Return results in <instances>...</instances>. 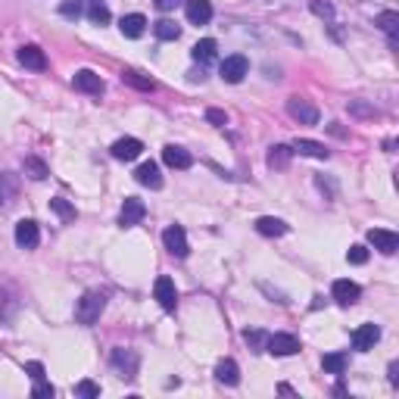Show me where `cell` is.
<instances>
[{
    "label": "cell",
    "mask_w": 399,
    "mask_h": 399,
    "mask_svg": "<svg viewBox=\"0 0 399 399\" xmlns=\"http://www.w3.org/2000/svg\"><path fill=\"white\" fill-rule=\"evenodd\" d=\"M178 3H181V0H156V7L163 10V13H169V10H175Z\"/></svg>",
    "instance_id": "42"
},
{
    "label": "cell",
    "mask_w": 399,
    "mask_h": 399,
    "mask_svg": "<svg viewBox=\"0 0 399 399\" xmlns=\"http://www.w3.org/2000/svg\"><path fill=\"white\" fill-rule=\"evenodd\" d=\"M309 7H312V13H315V16H325V19H334L331 3H321V0H312Z\"/></svg>",
    "instance_id": "39"
},
{
    "label": "cell",
    "mask_w": 399,
    "mask_h": 399,
    "mask_svg": "<svg viewBox=\"0 0 399 399\" xmlns=\"http://www.w3.org/2000/svg\"><path fill=\"white\" fill-rule=\"evenodd\" d=\"M378 340H380V328L378 325H358L356 331H352V346H356L358 352L374 350Z\"/></svg>",
    "instance_id": "14"
},
{
    "label": "cell",
    "mask_w": 399,
    "mask_h": 399,
    "mask_svg": "<svg viewBox=\"0 0 399 399\" xmlns=\"http://www.w3.org/2000/svg\"><path fill=\"white\" fill-rule=\"evenodd\" d=\"M346 259H350L352 265H365V262H368V250H365V247H350Z\"/></svg>",
    "instance_id": "38"
},
{
    "label": "cell",
    "mask_w": 399,
    "mask_h": 399,
    "mask_svg": "<svg viewBox=\"0 0 399 399\" xmlns=\"http://www.w3.org/2000/svg\"><path fill=\"white\" fill-rule=\"evenodd\" d=\"M287 115L299 125H318V106L306 97H290L287 100Z\"/></svg>",
    "instance_id": "3"
},
{
    "label": "cell",
    "mask_w": 399,
    "mask_h": 399,
    "mask_svg": "<svg viewBox=\"0 0 399 399\" xmlns=\"http://www.w3.org/2000/svg\"><path fill=\"white\" fill-rule=\"evenodd\" d=\"M216 50H218V44L212 41V38H203V41H196V44H194L190 56H194L196 62H212V60H216Z\"/></svg>",
    "instance_id": "26"
},
{
    "label": "cell",
    "mask_w": 399,
    "mask_h": 399,
    "mask_svg": "<svg viewBox=\"0 0 399 399\" xmlns=\"http://www.w3.org/2000/svg\"><path fill=\"white\" fill-rule=\"evenodd\" d=\"M88 3H94V0H88Z\"/></svg>",
    "instance_id": "44"
},
{
    "label": "cell",
    "mask_w": 399,
    "mask_h": 399,
    "mask_svg": "<svg viewBox=\"0 0 399 399\" xmlns=\"http://www.w3.org/2000/svg\"><path fill=\"white\" fill-rule=\"evenodd\" d=\"M25 374H28L32 380H41V378H44V365H41V362H28V365H25Z\"/></svg>",
    "instance_id": "41"
},
{
    "label": "cell",
    "mask_w": 399,
    "mask_h": 399,
    "mask_svg": "<svg viewBox=\"0 0 399 399\" xmlns=\"http://www.w3.org/2000/svg\"><path fill=\"white\" fill-rule=\"evenodd\" d=\"M346 109H350L352 115H365V119H378V109H374V106H365V103H362V100H350V106H346Z\"/></svg>",
    "instance_id": "35"
},
{
    "label": "cell",
    "mask_w": 399,
    "mask_h": 399,
    "mask_svg": "<svg viewBox=\"0 0 399 399\" xmlns=\"http://www.w3.org/2000/svg\"><path fill=\"white\" fill-rule=\"evenodd\" d=\"M113 365L122 372V378H135L137 374V356L131 350H113Z\"/></svg>",
    "instance_id": "21"
},
{
    "label": "cell",
    "mask_w": 399,
    "mask_h": 399,
    "mask_svg": "<svg viewBox=\"0 0 399 399\" xmlns=\"http://www.w3.org/2000/svg\"><path fill=\"white\" fill-rule=\"evenodd\" d=\"M144 150V144L137 141V137H119V141L109 147V153H113V159H119V163H131V159H137Z\"/></svg>",
    "instance_id": "11"
},
{
    "label": "cell",
    "mask_w": 399,
    "mask_h": 399,
    "mask_svg": "<svg viewBox=\"0 0 399 399\" xmlns=\"http://www.w3.org/2000/svg\"><path fill=\"white\" fill-rule=\"evenodd\" d=\"M247 72H250V62H247L244 54H231L222 60V69H218V75H222L228 84H240L247 78Z\"/></svg>",
    "instance_id": "2"
},
{
    "label": "cell",
    "mask_w": 399,
    "mask_h": 399,
    "mask_svg": "<svg viewBox=\"0 0 399 399\" xmlns=\"http://www.w3.org/2000/svg\"><path fill=\"white\" fill-rule=\"evenodd\" d=\"M206 122H212V125H218V128H222V125L228 122V115H225L222 109H206Z\"/></svg>",
    "instance_id": "40"
},
{
    "label": "cell",
    "mask_w": 399,
    "mask_h": 399,
    "mask_svg": "<svg viewBox=\"0 0 399 399\" xmlns=\"http://www.w3.org/2000/svg\"><path fill=\"white\" fill-rule=\"evenodd\" d=\"M19 62L25 69H32V72H44V69H47V56H44L41 47H34V44L19 47Z\"/></svg>",
    "instance_id": "16"
},
{
    "label": "cell",
    "mask_w": 399,
    "mask_h": 399,
    "mask_svg": "<svg viewBox=\"0 0 399 399\" xmlns=\"http://www.w3.org/2000/svg\"><path fill=\"white\" fill-rule=\"evenodd\" d=\"M16 244H19L22 250H34V247L41 244V228H38L34 218H22V222L16 225Z\"/></svg>",
    "instance_id": "8"
},
{
    "label": "cell",
    "mask_w": 399,
    "mask_h": 399,
    "mask_svg": "<svg viewBox=\"0 0 399 399\" xmlns=\"http://www.w3.org/2000/svg\"><path fill=\"white\" fill-rule=\"evenodd\" d=\"M290 156H293V150L287 147V144H275V147H269V156H265V163H269V169L284 172L287 166H290Z\"/></svg>",
    "instance_id": "20"
},
{
    "label": "cell",
    "mask_w": 399,
    "mask_h": 399,
    "mask_svg": "<svg viewBox=\"0 0 399 399\" xmlns=\"http://www.w3.org/2000/svg\"><path fill=\"white\" fill-rule=\"evenodd\" d=\"M265 352H271V356H277V358L297 356V352H299V340L293 337V334H271V337L265 340Z\"/></svg>",
    "instance_id": "5"
},
{
    "label": "cell",
    "mask_w": 399,
    "mask_h": 399,
    "mask_svg": "<svg viewBox=\"0 0 399 399\" xmlns=\"http://www.w3.org/2000/svg\"><path fill=\"white\" fill-rule=\"evenodd\" d=\"M88 19L94 22V25H106V22L113 19V16H109V10L103 7L100 0H94V3H91V7H88Z\"/></svg>",
    "instance_id": "32"
},
{
    "label": "cell",
    "mask_w": 399,
    "mask_h": 399,
    "mask_svg": "<svg viewBox=\"0 0 399 399\" xmlns=\"http://www.w3.org/2000/svg\"><path fill=\"white\" fill-rule=\"evenodd\" d=\"M153 32H156V38H159V41H178L181 25H178V22H172V19H159L153 25Z\"/></svg>",
    "instance_id": "28"
},
{
    "label": "cell",
    "mask_w": 399,
    "mask_h": 399,
    "mask_svg": "<svg viewBox=\"0 0 399 399\" xmlns=\"http://www.w3.org/2000/svg\"><path fill=\"white\" fill-rule=\"evenodd\" d=\"M72 88L82 91V94H91V97H100L103 94V78L91 69H82V72H75L72 78Z\"/></svg>",
    "instance_id": "9"
},
{
    "label": "cell",
    "mask_w": 399,
    "mask_h": 399,
    "mask_svg": "<svg viewBox=\"0 0 399 399\" xmlns=\"http://www.w3.org/2000/svg\"><path fill=\"white\" fill-rule=\"evenodd\" d=\"M119 28H122L125 38H141V34L147 32V19H144L141 13H128V16H122Z\"/></svg>",
    "instance_id": "24"
},
{
    "label": "cell",
    "mask_w": 399,
    "mask_h": 399,
    "mask_svg": "<svg viewBox=\"0 0 399 399\" xmlns=\"http://www.w3.org/2000/svg\"><path fill=\"white\" fill-rule=\"evenodd\" d=\"M244 340L250 343V350L262 352L265 350V340H269V334H265V331H244Z\"/></svg>",
    "instance_id": "34"
},
{
    "label": "cell",
    "mask_w": 399,
    "mask_h": 399,
    "mask_svg": "<svg viewBox=\"0 0 399 399\" xmlns=\"http://www.w3.org/2000/svg\"><path fill=\"white\" fill-rule=\"evenodd\" d=\"M163 244H166V250H169L172 256H178V259H184V256L190 253L187 234H184L181 225H169V228L163 231Z\"/></svg>",
    "instance_id": "4"
},
{
    "label": "cell",
    "mask_w": 399,
    "mask_h": 399,
    "mask_svg": "<svg viewBox=\"0 0 399 399\" xmlns=\"http://www.w3.org/2000/svg\"><path fill=\"white\" fill-rule=\"evenodd\" d=\"M54 393H56V390H54V387H50L44 378H41V380H34V399H54Z\"/></svg>",
    "instance_id": "37"
},
{
    "label": "cell",
    "mask_w": 399,
    "mask_h": 399,
    "mask_svg": "<svg viewBox=\"0 0 399 399\" xmlns=\"http://www.w3.org/2000/svg\"><path fill=\"white\" fill-rule=\"evenodd\" d=\"M256 231L262 237H284L287 231V222H281V218H271V216H262V218H256Z\"/></svg>",
    "instance_id": "23"
},
{
    "label": "cell",
    "mask_w": 399,
    "mask_h": 399,
    "mask_svg": "<svg viewBox=\"0 0 399 399\" xmlns=\"http://www.w3.org/2000/svg\"><path fill=\"white\" fill-rule=\"evenodd\" d=\"M75 396L97 399V396H100V384H94V380H78V387H75Z\"/></svg>",
    "instance_id": "33"
},
{
    "label": "cell",
    "mask_w": 399,
    "mask_h": 399,
    "mask_svg": "<svg viewBox=\"0 0 399 399\" xmlns=\"http://www.w3.org/2000/svg\"><path fill=\"white\" fill-rule=\"evenodd\" d=\"M290 150H293V153H299V156H312V159H328V156H331L325 144L309 141V137H297V141L290 144Z\"/></svg>",
    "instance_id": "19"
},
{
    "label": "cell",
    "mask_w": 399,
    "mask_h": 399,
    "mask_svg": "<svg viewBox=\"0 0 399 399\" xmlns=\"http://www.w3.org/2000/svg\"><path fill=\"white\" fill-rule=\"evenodd\" d=\"M368 244H372L374 250H380V253H384V256H393V253L399 250V237L393 234V231L372 228V231H368Z\"/></svg>",
    "instance_id": "12"
},
{
    "label": "cell",
    "mask_w": 399,
    "mask_h": 399,
    "mask_svg": "<svg viewBox=\"0 0 399 399\" xmlns=\"http://www.w3.org/2000/svg\"><path fill=\"white\" fill-rule=\"evenodd\" d=\"M390 384L393 387L399 384V365H396V362H390Z\"/></svg>",
    "instance_id": "43"
},
{
    "label": "cell",
    "mask_w": 399,
    "mask_h": 399,
    "mask_svg": "<svg viewBox=\"0 0 399 399\" xmlns=\"http://www.w3.org/2000/svg\"><path fill=\"white\" fill-rule=\"evenodd\" d=\"M19 200V175L13 172H0V212H7Z\"/></svg>",
    "instance_id": "6"
},
{
    "label": "cell",
    "mask_w": 399,
    "mask_h": 399,
    "mask_svg": "<svg viewBox=\"0 0 399 399\" xmlns=\"http://www.w3.org/2000/svg\"><path fill=\"white\" fill-rule=\"evenodd\" d=\"M122 82L131 84V88H137V91H147V94H150V91H156L153 78H144L141 72H131V69H125V72H122Z\"/></svg>",
    "instance_id": "30"
},
{
    "label": "cell",
    "mask_w": 399,
    "mask_h": 399,
    "mask_svg": "<svg viewBox=\"0 0 399 399\" xmlns=\"http://www.w3.org/2000/svg\"><path fill=\"white\" fill-rule=\"evenodd\" d=\"M50 209H54L62 222H75V206H69L62 196H54V200H50Z\"/></svg>",
    "instance_id": "31"
},
{
    "label": "cell",
    "mask_w": 399,
    "mask_h": 399,
    "mask_svg": "<svg viewBox=\"0 0 399 399\" xmlns=\"http://www.w3.org/2000/svg\"><path fill=\"white\" fill-rule=\"evenodd\" d=\"M135 178H137V184H144V187H150V190H159V187H163V175H159V166H156L153 159L137 166Z\"/></svg>",
    "instance_id": "18"
},
{
    "label": "cell",
    "mask_w": 399,
    "mask_h": 399,
    "mask_svg": "<svg viewBox=\"0 0 399 399\" xmlns=\"http://www.w3.org/2000/svg\"><path fill=\"white\" fill-rule=\"evenodd\" d=\"M22 169H25V175L32 178V181H44V178L50 175L47 166L38 159V156H25V163H22Z\"/></svg>",
    "instance_id": "29"
},
{
    "label": "cell",
    "mask_w": 399,
    "mask_h": 399,
    "mask_svg": "<svg viewBox=\"0 0 399 399\" xmlns=\"http://www.w3.org/2000/svg\"><path fill=\"white\" fill-rule=\"evenodd\" d=\"M346 365H350V358H346V352H328L325 358H321V368H325L328 374H343Z\"/></svg>",
    "instance_id": "27"
},
{
    "label": "cell",
    "mask_w": 399,
    "mask_h": 399,
    "mask_svg": "<svg viewBox=\"0 0 399 399\" xmlns=\"http://www.w3.org/2000/svg\"><path fill=\"white\" fill-rule=\"evenodd\" d=\"M144 216H147V206H144V200H137V196H128L122 206V212H119V225L122 228H135V225L144 222Z\"/></svg>",
    "instance_id": "10"
},
{
    "label": "cell",
    "mask_w": 399,
    "mask_h": 399,
    "mask_svg": "<svg viewBox=\"0 0 399 399\" xmlns=\"http://www.w3.org/2000/svg\"><path fill=\"white\" fill-rule=\"evenodd\" d=\"M60 13L66 16V19H78V16H82L84 10H82V3H78V0H66V3L60 7Z\"/></svg>",
    "instance_id": "36"
},
{
    "label": "cell",
    "mask_w": 399,
    "mask_h": 399,
    "mask_svg": "<svg viewBox=\"0 0 399 399\" xmlns=\"http://www.w3.org/2000/svg\"><path fill=\"white\" fill-rule=\"evenodd\" d=\"M331 293H334V299H337V306H352V303H358V297H362V287L356 284V281H334V287H331Z\"/></svg>",
    "instance_id": "15"
},
{
    "label": "cell",
    "mask_w": 399,
    "mask_h": 399,
    "mask_svg": "<svg viewBox=\"0 0 399 399\" xmlns=\"http://www.w3.org/2000/svg\"><path fill=\"white\" fill-rule=\"evenodd\" d=\"M103 309H106V297L100 290H88L75 306V318H78V325H97Z\"/></svg>",
    "instance_id": "1"
},
{
    "label": "cell",
    "mask_w": 399,
    "mask_h": 399,
    "mask_svg": "<svg viewBox=\"0 0 399 399\" xmlns=\"http://www.w3.org/2000/svg\"><path fill=\"white\" fill-rule=\"evenodd\" d=\"M216 380H218V384H225V387L240 384V368H237L234 358H222V362H218V365H216Z\"/></svg>",
    "instance_id": "22"
},
{
    "label": "cell",
    "mask_w": 399,
    "mask_h": 399,
    "mask_svg": "<svg viewBox=\"0 0 399 399\" xmlns=\"http://www.w3.org/2000/svg\"><path fill=\"white\" fill-rule=\"evenodd\" d=\"M184 10H187L190 25H206L212 19V3L209 0H184Z\"/></svg>",
    "instance_id": "17"
},
{
    "label": "cell",
    "mask_w": 399,
    "mask_h": 399,
    "mask_svg": "<svg viewBox=\"0 0 399 399\" xmlns=\"http://www.w3.org/2000/svg\"><path fill=\"white\" fill-rule=\"evenodd\" d=\"M378 28L390 38V44L399 41V13H393V10H384V13L378 16Z\"/></svg>",
    "instance_id": "25"
},
{
    "label": "cell",
    "mask_w": 399,
    "mask_h": 399,
    "mask_svg": "<svg viewBox=\"0 0 399 399\" xmlns=\"http://www.w3.org/2000/svg\"><path fill=\"white\" fill-rule=\"evenodd\" d=\"M163 163L169 166V169L184 172V169L194 166V156H190L184 147H178V144H166V147H163Z\"/></svg>",
    "instance_id": "13"
},
{
    "label": "cell",
    "mask_w": 399,
    "mask_h": 399,
    "mask_svg": "<svg viewBox=\"0 0 399 399\" xmlns=\"http://www.w3.org/2000/svg\"><path fill=\"white\" fill-rule=\"evenodd\" d=\"M153 297L159 299V306H163L166 312H175L178 306V290H175V281H172L169 275H159L153 284Z\"/></svg>",
    "instance_id": "7"
}]
</instances>
